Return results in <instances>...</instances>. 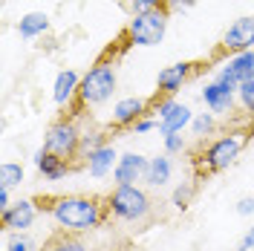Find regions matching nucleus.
<instances>
[{"label":"nucleus","mask_w":254,"mask_h":251,"mask_svg":"<svg viewBox=\"0 0 254 251\" xmlns=\"http://www.w3.org/2000/svg\"><path fill=\"white\" fill-rule=\"evenodd\" d=\"M38 208L49 214V220L66 234H90L110 220L107 199L98 193H52L38 196Z\"/></svg>","instance_id":"nucleus-1"},{"label":"nucleus","mask_w":254,"mask_h":251,"mask_svg":"<svg viewBox=\"0 0 254 251\" xmlns=\"http://www.w3.org/2000/svg\"><path fill=\"white\" fill-rule=\"evenodd\" d=\"M246 144H249V130L246 127H228L220 136L199 141V147L193 153V168L199 176H214V173L228 171L243 156Z\"/></svg>","instance_id":"nucleus-2"},{"label":"nucleus","mask_w":254,"mask_h":251,"mask_svg":"<svg viewBox=\"0 0 254 251\" xmlns=\"http://www.w3.org/2000/svg\"><path fill=\"white\" fill-rule=\"evenodd\" d=\"M113 52L107 49L98 61L81 75L78 87V101L72 110H95L101 104H107L119 87V69H116V58H110Z\"/></svg>","instance_id":"nucleus-3"},{"label":"nucleus","mask_w":254,"mask_h":251,"mask_svg":"<svg viewBox=\"0 0 254 251\" xmlns=\"http://www.w3.org/2000/svg\"><path fill=\"white\" fill-rule=\"evenodd\" d=\"M107 199V214L110 220L125 222V225H144L153 220V196L142 185H113Z\"/></svg>","instance_id":"nucleus-4"},{"label":"nucleus","mask_w":254,"mask_h":251,"mask_svg":"<svg viewBox=\"0 0 254 251\" xmlns=\"http://www.w3.org/2000/svg\"><path fill=\"white\" fill-rule=\"evenodd\" d=\"M168 20H171V12L168 9H150V12L130 15L122 38H119L122 49L125 47H159L165 41Z\"/></svg>","instance_id":"nucleus-5"},{"label":"nucleus","mask_w":254,"mask_h":251,"mask_svg":"<svg viewBox=\"0 0 254 251\" xmlns=\"http://www.w3.org/2000/svg\"><path fill=\"white\" fill-rule=\"evenodd\" d=\"M81 136L84 130L78 127V122L72 116H58L44 133V150L52 156H61L72 165H78L81 159Z\"/></svg>","instance_id":"nucleus-6"},{"label":"nucleus","mask_w":254,"mask_h":251,"mask_svg":"<svg viewBox=\"0 0 254 251\" xmlns=\"http://www.w3.org/2000/svg\"><path fill=\"white\" fill-rule=\"evenodd\" d=\"M150 116L156 119L159 133H162V139H165V136H171V133L188 130L196 113L190 110L188 104L176 101V98H162V95L153 93V98H150Z\"/></svg>","instance_id":"nucleus-7"},{"label":"nucleus","mask_w":254,"mask_h":251,"mask_svg":"<svg viewBox=\"0 0 254 251\" xmlns=\"http://www.w3.org/2000/svg\"><path fill=\"white\" fill-rule=\"evenodd\" d=\"M196 72H199V63L196 61H179V63L165 66L156 78V95H162V98H176V93H179Z\"/></svg>","instance_id":"nucleus-8"},{"label":"nucleus","mask_w":254,"mask_h":251,"mask_svg":"<svg viewBox=\"0 0 254 251\" xmlns=\"http://www.w3.org/2000/svg\"><path fill=\"white\" fill-rule=\"evenodd\" d=\"M38 214H41V208L35 199H17V202H12V208L0 211V228H3V234L29 231L38 220Z\"/></svg>","instance_id":"nucleus-9"},{"label":"nucleus","mask_w":254,"mask_h":251,"mask_svg":"<svg viewBox=\"0 0 254 251\" xmlns=\"http://www.w3.org/2000/svg\"><path fill=\"white\" fill-rule=\"evenodd\" d=\"M249 49H254V15H243L222 32L220 52L237 55V52H249Z\"/></svg>","instance_id":"nucleus-10"},{"label":"nucleus","mask_w":254,"mask_h":251,"mask_svg":"<svg viewBox=\"0 0 254 251\" xmlns=\"http://www.w3.org/2000/svg\"><path fill=\"white\" fill-rule=\"evenodd\" d=\"M199 95H202L205 110L214 113V116H231V113L237 110V90H234L231 84L220 81V78L208 81Z\"/></svg>","instance_id":"nucleus-11"},{"label":"nucleus","mask_w":254,"mask_h":251,"mask_svg":"<svg viewBox=\"0 0 254 251\" xmlns=\"http://www.w3.org/2000/svg\"><path fill=\"white\" fill-rule=\"evenodd\" d=\"M150 113V98H139V95H127L119 98L113 104V116H110V127L113 130H133L139 119H144Z\"/></svg>","instance_id":"nucleus-12"},{"label":"nucleus","mask_w":254,"mask_h":251,"mask_svg":"<svg viewBox=\"0 0 254 251\" xmlns=\"http://www.w3.org/2000/svg\"><path fill=\"white\" fill-rule=\"evenodd\" d=\"M214 78L231 84L234 90H237L240 84L252 81L254 78V49H249V52H237V55H228V58L220 63V69H217Z\"/></svg>","instance_id":"nucleus-13"},{"label":"nucleus","mask_w":254,"mask_h":251,"mask_svg":"<svg viewBox=\"0 0 254 251\" xmlns=\"http://www.w3.org/2000/svg\"><path fill=\"white\" fill-rule=\"evenodd\" d=\"M150 159L142 153H122L116 162V171H113V185H139L144 182V173H147Z\"/></svg>","instance_id":"nucleus-14"},{"label":"nucleus","mask_w":254,"mask_h":251,"mask_svg":"<svg viewBox=\"0 0 254 251\" xmlns=\"http://www.w3.org/2000/svg\"><path fill=\"white\" fill-rule=\"evenodd\" d=\"M32 162H35V171L41 173L47 182H61L64 176H69V173L78 168V165H72V162H66V159H61V156L47 153L44 147H41V150H35Z\"/></svg>","instance_id":"nucleus-15"},{"label":"nucleus","mask_w":254,"mask_h":251,"mask_svg":"<svg viewBox=\"0 0 254 251\" xmlns=\"http://www.w3.org/2000/svg\"><path fill=\"white\" fill-rule=\"evenodd\" d=\"M119 150L113 147V144H104V147H98V150H93L90 156L81 162V168L90 173L93 179H104V176H113V171H116V162H119Z\"/></svg>","instance_id":"nucleus-16"},{"label":"nucleus","mask_w":254,"mask_h":251,"mask_svg":"<svg viewBox=\"0 0 254 251\" xmlns=\"http://www.w3.org/2000/svg\"><path fill=\"white\" fill-rule=\"evenodd\" d=\"M78 87H81V75L75 69H61L55 75V84H52V101L58 107H75L78 101Z\"/></svg>","instance_id":"nucleus-17"},{"label":"nucleus","mask_w":254,"mask_h":251,"mask_svg":"<svg viewBox=\"0 0 254 251\" xmlns=\"http://www.w3.org/2000/svg\"><path fill=\"white\" fill-rule=\"evenodd\" d=\"M171 179H174V159L168 153H159V156L150 159L147 173H144V185L147 188H165Z\"/></svg>","instance_id":"nucleus-18"},{"label":"nucleus","mask_w":254,"mask_h":251,"mask_svg":"<svg viewBox=\"0 0 254 251\" xmlns=\"http://www.w3.org/2000/svg\"><path fill=\"white\" fill-rule=\"evenodd\" d=\"M15 29H17L20 38L35 41V38H41V35H47L49 32V15L47 12H26V15L17 20Z\"/></svg>","instance_id":"nucleus-19"},{"label":"nucleus","mask_w":254,"mask_h":251,"mask_svg":"<svg viewBox=\"0 0 254 251\" xmlns=\"http://www.w3.org/2000/svg\"><path fill=\"white\" fill-rule=\"evenodd\" d=\"M44 251H93L81 234H66V231H55V234L49 237L47 243H44Z\"/></svg>","instance_id":"nucleus-20"},{"label":"nucleus","mask_w":254,"mask_h":251,"mask_svg":"<svg viewBox=\"0 0 254 251\" xmlns=\"http://www.w3.org/2000/svg\"><path fill=\"white\" fill-rule=\"evenodd\" d=\"M190 136L196 141H208L217 136V116L214 113H196L193 122H190Z\"/></svg>","instance_id":"nucleus-21"},{"label":"nucleus","mask_w":254,"mask_h":251,"mask_svg":"<svg viewBox=\"0 0 254 251\" xmlns=\"http://www.w3.org/2000/svg\"><path fill=\"white\" fill-rule=\"evenodd\" d=\"M26 179V168L20 162H3L0 165V188H20Z\"/></svg>","instance_id":"nucleus-22"},{"label":"nucleus","mask_w":254,"mask_h":251,"mask_svg":"<svg viewBox=\"0 0 254 251\" xmlns=\"http://www.w3.org/2000/svg\"><path fill=\"white\" fill-rule=\"evenodd\" d=\"M3 251H44V246L29 231H20V234H6Z\"/></svg>","instance_id":"nucleus-23"},{"label":"nucleus","mask_w":254,"mask_h":251,"mask_svg":"<svg viewBox=\"0 0 254 251\" xmlns=\"http://www.w3.org/2000/svg\"><path fill=\"white\" fill-rule=\"evenodd\" d=\"M196 196V182H179L174 190H171V205L174 211H188L190 202Z\"/></svg>","instance_id":"nucleus-24"},{"label":"nucleus","mask_w":254,"mask_h":251,"mask_svg":"<svg viewBox=\"0 0 254 251\" xmlns=\"http://www.w3.org/2000/svg\"><path fill=\"white\" fill-rule=\"evenodd\" d=\"M104 144H110L107 141V133L104 130H84V136H81V162L90 156L93 150L98 147H104Z\"/></svg>","instance_id":"nucleus-25"},{"label":"nucleus","mask_w":254,"mask_h":251,"mask_svg":"<svg viewBox=\"0 0 254 251\" xmlns=\"http://www.w3.org/2000/svg\"><path fill=\"white\" fill-rule=\"evenodd\" d=\"M237 107L246 113L249 119H254V78L237 87Z\"/></svg>","instance_id":"nucleus-26"},{"label":"nucleus","mask_w":254,"mask_h":251,"mask_svg":"<svg viewBox=\"0 0 254 251\" xmlns=\"http://www.w3.org/2000/svg\"><path fill=\"white\" fill-rule=\"evenodd\" d=\"M165 153L168 156H176V153H182L185 150V136L182 133H171V136H165Z\"/></svg>","instance_id":"nucleus-27"},{"label":"nucleus","mask_w":254,"mask_h":251,"mask_svg":"<svg viewBox=\"0 0 254 251\" xmlns=\"http://www.w3.org/2000/svg\"><path fill=\"white\" fill-rule=\"evenodd\" d=\"M168 0H130V12H150V9H165Z\"/></svg>","instance_id":"nucleus-28"},{"label":"nucleus","mask_w":254,"mask_h":251,"mask_svg":"<svg viewBox=\"0 0 254 251\" xmlns=\"http://www.w3.org/2000/svg\"><path fill=\"white\" fill-rule=\"evenodd\" d=\"M153 127H159V125H156V119H153V116L147 113L144 119H139V122H136V127H133V133H136V136H144V133H150Z\"/></svg>","instance_id":"nucleus-29"},{"label":"nucleus","mask_w":254,"mask_h":251,"mask_svg":"<svg viewBox=\"0 0 254 251\" xmlns=\"http://www.w3.org/2000/svg\"><path fill=\"white\" fill-rule=\"evenodd\" d=\"M234 211H237V217H252L254 214V196H243V199L234 205Z\"/></svg>","instance_id":"nucleus-30"},{"label":"nucleus","mask_w":254,"mask_h":251,"mask_svg":"<svg viewBox=\"0 0 254 251\" xmlns=\"http://www.w3.org/2000/svg\"><path fill=\"white\" fill-rule=\"evenodd\" d=\"M193 3H196V0H168V6H165V9H168L171 15H176V12H188Z\"/></svg>","instance_id":"nucleus-31"},{"label":"nucleus","mask_w":254,"mask_h":251,"mask_svg":"<svg viewBox=\"0 0 254 251\" xmlns=\"http://www.w3.org/2000/svg\"><path fill=\"white\" fill-rule=\"evenodd\" d=\"M237 251H254V222H252V228L243 234V240H240Z\"/></svg>","instance_id":"nucleus-32"},{"label":"nucleus","mask_w":254,"mask_h":251,"mask_svg":"<svg viewBox=\"0 0 254 251\" xmlns=\"http://www.w3.org/2000/svg\"><path fill=\"white\" fill-rule=\"evenodd\" d=\"M6 208H12V193H9V188H0V211H6Z\"/></svg>","instance_id":"nucleus-33"}]
</instances>
